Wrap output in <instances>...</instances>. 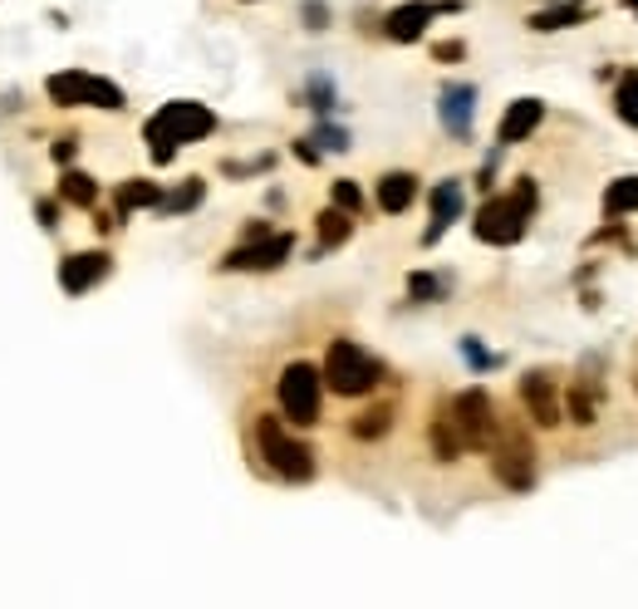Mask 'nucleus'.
<instances>
[{
	"instance_id": "1",
	"label": "nucleus",
	"mask_w": 638,
	"mask_h": 609,
	"mask_svg": "<svg viewBox=\"0 0 638 609\" xmlns=\"http://www.w3.org/2000/svg\"><path fill=\"white\" fill-rule=\"evenodd\" d=\"M216 129V113L207 103H192V99H177V103H163L153 123H147V153L153 163H173V153L182 143H197Z\"/></svg>"
},
{
	"instance_id": "2",
	"label": "nucleus",
	"mask_w": 638,
	"mask_h": 609,
	"mask_svg": "<svg viewBox=\"0 0 638 609\" xmlns=\"http://www.w3.org/2000/svg\"><path fill=\"white\" fill-rule=\"evenodd\" d=\"M325 388H335L339 398H363V394H373L379 388V378H383V364L373 359L363 344L354 339H335L329 344V354H325Z\"/></svg>"
},
{
	"instance_id": "3",
	"label": "nucleus",
	"mask_w": 638,
	"mask_h": 609,
	"mask_svg": "<svg viewBox=\"0 0 638 609\" xmlns=\"http://www.w3.org/2000/svg\"><path fill=\"white\" fill-rule=\"evenodd\" d=\"M531 212H535V182L521 177L511 197H492L476 212V236H482L486 246H516V241L526 236Z\"/></svg>"
},
{
	"instance_id": "4",
	"label": "nucleus",
	"mask_w": 638,
	"mask_h": 609,
	"mask_svg": "<svg viewBox=\"0 0 638 609\" xmlns=\"http://www.w3.org/2000/svg\"><path fill=\"white\" fill-rule=\"evenodd\" d=\"M256 447H260V457H266V467L276 477H285V481H310L315 477V447L290 438V433H285V418H270V413L256 418Z\"/></svg>"
},
{
	"instance_id": "5",
	"label": "nucleus",
	"mask_w": 638,
	"mask_h": 609,
	"mask_svg": "<svg viewBox=\"0 0 638 609\" xmlns=\"http://www.w3.org/2000/svg\"><path fill=\"white\" fill-rule=\"evenodd\" d=\"M276 398H280L285 423H295V428H315L319 408H325V374H319L310 359L285 364V374L276 384Z\"/></svg>"
},
{
	"instance_id": "6",
	"label": "nucleus",
	"mask_w": 638,
	"mask_h": 609,
	"mask_svg": "<svg viewBox=\"0 0 638 609\" xmlns=\"http://www.w3.org/2000/svg\"><path fill=\"white\" fill-rule=\"evenodd\" d=\"M447 413H452V423H457L462 443L472 447V453H486V447L496 443L501 423H496V408H492V398H486V388H466V394H457L447 404Z\"/></svg>"
},
{
	"instance_id": "7",
	"label": "nucleus",
	"mask_w": 638,
	"mask_h": 609,
	"mask_svg": "<svg viewBox=\"0 0 638 609\" xmlns=\"http://www.w3.org/2000/svg\"><path fill=\"white\" fill-rule=\"evenodd\" d=\"M486 453H492V473L506 491H531L535 487V447H531L526 433H506V438L496 433V443L486 447Z\"/></svg>"
},
{
	"instance_id": "8",
	"label": "nucleus",
	"mask_w": 638,
	"mask_h": 609,
	"mask_svg": "<svg viewBox=\"0 0 638 609\" xmlns=\"http://www.w3.org/2000/svg\"><path fill=\"white\" fill-rule=\"evenodd\" d=\"M295 251V236L290 232H250L246 246H236L231 256L222 261V271H276L285 266V256Z\"/></svg>"
},
{
	"instance_id": "9",
	"label": "nucleus",
	"mask_w": 638,
	"mask_h": 609,
	"mask_svg": "<svg viewBox=\"0 0 638 609\" xmlns=\"http://www.w3.org/2000/svg\"><path fill=\"white\" fill-rule=\"evenodd\" d=\"M50 99L54 103H94V109H123V89L109 84V79H94V74H54L50 79Z\"/></svg>"
},
{
	"instance_id": "10",
	"label": "nucleus",
	"mask_w": 638,
	"mask_h": 609,
	"mask_svg": "<svg viewBox=\"0 0 638 609\" xmlns=\"http://www.w3.org/2000/svg\"><path fill=\"white\" fill-rule=\"evenodd\" d=\"M452 10H462L457 0H413V6H398V10H389V20H383V30H389V40H398V44H408V40H418L432 20L438 16H452Z\"/></svg>"
},
{
	"instance_id": "11",
	"label": "nucleus",
	"mask_w": 638,
	"mask_h": 609,
	"mask_svg": "<svg viewBox=\"0 0 638 609\" xmlns=\"http://www.w3.org/2000/svg\"><path fill=\"white\" fill-rule=\"evenodd\" d=\"M521 398H526L531 418L541 423V428H555V423H560V394H555V378L545 369H531L521 378Z\"/></svg>"
},
{
	"instance_id": "12",
	"label": "nucleus",
	"mask_w": 638,
	"mask_h": 609,
	"mask_svg": "<svg viewBox=\"0 0 638 609\" xmlns=\"http://www.w3.org/2000/svg\"><path fill=\"white\" fill-rule=\"evenodd\" d=\"M104 275H109V256H104V251H79V256H70L60 266V285L70 295H84L89 285H99Z\"/></svg>"
},
{
	"instance_id": "13",
	"label": "nucleus",
	"mask_w": 638,
	"mask_h": 609,
	"mask_svg": "<svg viewBox=\"0 0 638 609\" xmlns=\"http://www.w3.org/2000/svg\"><path fill=\"white\" fill-rule=\"evenodd\" d=\"M472 113H476V89L472 84H447L442 89V129L452 138L472 133Z\"/></svg>"
},
{
	"instance_id": "14",
	"label": "nucleus",
	"mask_w": 638,
	"mask_h": 609,
	"mask_svg": "<svg viewBox=\"0 0 638 609\" xmlns=\"http://www.w3.org/2000/svg\"><path fill=\"white\" fill-rule=\"evenodd\" d=\"M541 119H545V103L541 99H516L506 113H501L496 138H501V143H526V138L541 129Z\"/></svg>"
},
{
	"instance_id": "15",
	"label": "nucleus",
	"mask_w": 638,
	"mask_h": 609,
	"mask_svg": "<svg viewBox=\"0 0 638 609\" xmlns=\"http://www.w3.org/2000/svg\"><path fill=\"white\" fill-rule=\"evenodd\" d=\"M457 216H462V182L447 177V182H438V187H432V226L423 232L428 246H432V241H438L442 232H447Z\"/></svg>"
},
{
	"instance_id": "16",
	"label": "nucleus",
	"mask_w": 638,
	"mask_h": 609,
	"mask_svg": "<svg viewBox=\"0 0 638 609\" xmlns=\"http://www.w3.org/2000/svg\"><path fill=\"white\" fill-rule=\"evenodd\" d=\"M413 197H418V177L413 172H389V177L379 182V206L383 212H408L413 206Z\"/></svg>"
},
{
	"instance_id": "17",
	"label": "nucleus",
	"mask_w": 638,
	"mask_h": 609,
	"mask_svg": "<svg viewBox=\"0 0 638 609\" xmlns=\"http://www.w3.org/2000/svg\"><path fill=\"white\" fill-rule=\"evenodd\" d=\"M428 438H432V453H438L442 463H457V457L466 453V443H462V433H457V423H452L447 408L432 418V433H428Z\"/></svg>"
},
{
	"instance_id": "18",
	"label": "nucleus",
	"mask_w": 638,
	"mask_h": 609,
	"mask_svg": "<svg viewBox=\"0 0 638 609\" xmlns=\"http://www.w3.org/2000/svg\"><path fill=\"white\" fill-rule=\"evenodd\" d=\"M629 212H638V177L609 182V192H604V216L619 222V216H629Z\"/></svg>"
},
{
	"instance_id": "19",
	"label": "nucleus",
	"mask_w": 638,
	"mask_h": 609,
	"mask_svg": "<svg viewBox=\"0 0 638 609\" xmlns=\"http://www.w3.org/2000/svg\"><path fill=\"white\" fill-rule=\"evenodd\" d=\"M349 232H354V216H349L344 206H329V212H319V251L344 246Z\"/></svg>"
},
{
	"instance_id": "20",
	"label": "nucleus",
	"mask_w": 638,
	"mask_h": 609,
	"mask_svg": "<svg viewBox=\"0 0 638 609\" xmlns=\"http://www.w3.org/2000/svg\"><path fill=\"white\" fill-rule=\"evenodd\" d=\"M393 428V408L389 404H379V408H369V413H359L354 423H349V433H354L359 443H373V438H383V433Z\"/></svg>"
},
{
	"instance_id": "21",
	"label": "nucleus",
	"mask_w": 638,
	"mask_h": 609,
	"mask_svg": "<svg viewBox=\"0 0 638 609\" xmlns=\"http://www.w3.org/2000/svg\"><path fill=\"white\" fill-rule=\"evenodd\" d=\"M579 20H585V10H579V6H569V0H565V6H545V10H535V16H531V30H569V26H579Z\"/></svg>"
},
{
	"instance_id": "22",
	"label": "nucleus",
	"mask_w": 638,
	"mask_h": 609,
	"mask_svg": "<svg viewBox=\"0 0 638 609\" xmlns=\"http://www.w3.org/2000/svg\"><path fill=\"white\" fill-rule=\"evenodd\" d=\"M614 113H619L629 129H638V69H624L619 89H614Z\"/></svg>"
},
{
	"instance_id": "23",
	"label": "nucleus",
	"mask_w": 638,
	"mask_h": 609,
	"mask_svg": "<svg viewBox=\"0 0 638 609\" xmlns=\"http://www.w3.org/2000/svg\"><path fill=\"white\" fill-rule=\"evenodd\" d=\"M163 202V192H157V182H147V177H133V182H123L119 187V212H133V206H157Z\"/></svg>"
},
{
	"instance_id": "24",
	"label": "nucleus",
	"mask_w": 638,
	"mask_h": 609,
	"mask_svg": "<svg viewBox=\"0 0 638 609\" xmlns=\"http://www.w3.org/2000/svg\"><path fill=\"white\" fill-rule=\"evenodd\" d=\"M595 413H599V388L579 384L575 394H569V418H575L579 428H589V423H595Z\"/></svg>"
},
{
	"instance_id": "25",
	"label": "nucleus",
	"mask_w": 638,
	"mask_h": 609,
	"mask_svg": "<svg viewBox=\"0 0 638 609\" xmlns=\"http://www.w3.org/2000/svg\"><path fill=\"white\" fill-rule=\"evenodd\" d=\"M60 192H64V202H74V206H94V197H99L94 177H84V172H70V177L60 182Z\"/></svg>"
},
{
	"instance_id": "26",
	"label": "nucleus",
	"mask_w": 638,
	"mask_h": 609,
	"mask_svg": "<svg viewBox=\"0 0 638 609\" xmlns=\"http://www.w3.org/2000/svg\"><path fill=\"white\" fill-rule=\"evenodd\" d=\"M202 197H207V182H202V177H187L163 206H167V212H192V206H197Z\"/></svg>"
},
{
	"instance_id": "27",
	"label": "nucleus",
	"mask_w": 638,
	"mask_h": 609,
	"mask_svg": "<svg viewBox=\"0 0 638 609\" xmlns=\"http://www.w3.org/2000/svg\"><path fill=\"white\" fill-rule=\"evenodd\" d=\"M408 295L432 305V301H442V281H438V275H428V271H418V275H408Z\"/></svg>"
},
{
	"instance_id": "28",
	"label": "nucleus",
	"mask_w": 638,
	"mask_h": 609,
	"mask_svg": "<svg viewBox=\"0 0 638 609\" xmlns=\"http://www.w3.org/2000/svg\"><path fill=\"white\" fill-rule=\"evenodd\" d=\"M335 206H344V212H349V216H354V212H359V206H363V197H359V187H354V182H349V177H344V182H335Z\"/></svg>"
},
{
	"instance_id": "29",
	"label": "nucleus",
	"mask_w": 638,
	"mask_h": 609,
	"mask_svg": "<svg viewBox=\"0 0 638 609\" xmlns=\"http://www.w3.org/2000/svg\"><path fill=\"white\" fill-rule=\"evenodd\" d=\"M310 99H315V109H335V89H329L325 79H310Z\"/></svg>"
},
{
	"instance_id": "30",
	"label": "nucleus",
	"mask_w": 638,
	"mask_h": 609,
	"mask_svg": "<svg viewBox=\"0 0 638 609\" xmlns=\"http://www.w3.org/2000/svg\"><path fill=\"white\" fill-rule=\"evenodd\" d=\"M319 143L339 153V148H349V133H344V129H319Z\"/></svg>"
},
{
	"instance_id": "31",
	"label": "nucleus",
	"mask_w": 638,
	"mask_h": 609,
	"mask_svg": "<svg viewBox=\"0 0 638 609\" xmlns=\"http://www.w3.org/2000/svg\"><path fill=\"white\" fill-rule=\"evenodd\" d=\"M462 54H466V44H457V40L438 44V60H462Z\"/></svg>"
},
{
	"instance_id": "32",
	"label": "nucleus",
	"mask_w": 638,
	"mask_h": 609,
	"mask_svg": "<svg viewBox=\"0 0 638 609\" xmlns=\"http://www.w3.org/2000/svg\"><path fill=\"white\" fill-rule=\"evenodd\" d=\"M624 6H629V10H634V16H638V0H624Z\"/></svg>"
},
{
	"instance_id": "33",
	"label": "nucleus",
	"mask_w": 638,
	"mask_h": 609,
	"mask_svg": "<svg viewBox=\"0 0 638 609\" xmlns=\"http://www.w3.org/2000/svg\"><path fill=\"white\" fill-rule=\"evenodd\" d=\"M569 6H579V0H569Z\"/></svg>"
}]
</instances>
